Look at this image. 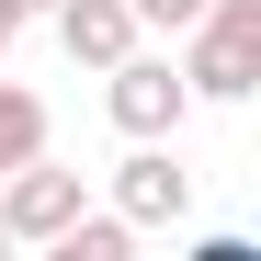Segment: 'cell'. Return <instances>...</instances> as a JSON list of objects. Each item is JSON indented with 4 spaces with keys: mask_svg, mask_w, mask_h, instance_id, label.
Returning <instances> with one entry per match:
<instances>
[{
    "mask_svg": "<svg viewBox=\"0 0 261 261\" xmlns=\"http://www.w3.org/2000/svg\"><path fill=\"white\" fill-rule=\"evenodd\" d=\"M170 46H182V91L193 102H250L261 91V0H204Z\"/></svg>",
    "mask_w": 261,
    "mask_h": 261,
    "instance_id": "obj_1",
    "label": "cell"
},
{
    "mask_svg": "<svg viewBox=\"0 0 261 261\" xmlns=\"http://www.w3.org/2000/svg\"><path fill=\"white\" fill-rule=\"evenodd\" d=\"M102 114L125 125V137H182V114H193V91H182V57L125 46V57L102 68Z\"/></svg>",
    "mask_w": 261,
    "mask_h": 261,
    "instance_id": "obj_2",
    "label": "cell"
},
{
    "mask_svg": "<svg viewBox=\"0 0 261 261\" xmlns=\"http://www.w3.org/2000/svg\"><path fill=\"white\" fill-rule=\"evenodd\" d=\"M114 216H125L137 239L193 216V170L170 159V137H125V159H114Z\"/></svg>",
    "mask_w": 261,
    "mask_h": 261,
    "instance_id": "obj_3",
    "label": "cell"
},
{
    "mask_svg": "<svg viewBox=\"0 0 261 261\" xmlns=\"http://www.w3.org/2000/svg\"><path fill=\"white\" fill-rule=\"evenodd\" d=\"M68 216H80V170H57L46 148L0 170V227H12V250H46Z\"/></svg>",
    "mask_w": 261,
    "mask_h": 261,
    "instance_id": "obj_4",
    "label": "cell"
},
{
    "mask_svg": "<svg viewBox=\"0 0 261 261\" xmlns=\"http://www.w3.org/2000/svg\"><path fill=\"white\" fill-rule=\"evenodd\" d=\"M57 46H68V68H114L125 46H137V12H125V0H57Z\"/></svg>",
    "mask_w": 261,
    "mask_h": 261,
    "instance_id": "obj_5",
    "label": "cell"
},
{
    "mask_svg": "<svg viewBox=\"0 0 261 261\" xmlns=\"http://www.w3.org/2000/svg\"><path fill=\"white\" fill-rule=\"evenodd\" d=\"M46 250H57V261H125V250H137V227H125V216H114V204H102V216H91V204H80V216H68V227H57Z\"/></svg>",
    "mask_w": 261,
    "mask_h": 261,
    "instance_id": "obj_6",
    "label": "cell"
},
{
    "mask_svg": "<svg viewBox=\"0 0 261 261\" xmlns=\"http://www.w3.org/2000/svg\"><path fill=\"white\" fill-rule=\"evenodd\" d=\"M46 137H57V125H46V102H34L23 80H0V170H12V159H34Z\"/></svg>",
    "mask_w": 261,
    "mask_h": 261,
    "instance_id": "obj_7",
    "label": "cell"
},
{
    "mask_svg": "<svg viewBox=\"0 0 261 261\" xmlns=\"http://www.w3.org/2000/svg\"><path fill=\"white\" fill-rule=\"evenodd\" d=\"M125 12H137V34H182V23L204 12V0H125Z\"/></svg>",
    "mask_w": 261,
    "mask_h": 261,
    "instance_id": "obj_8",
    "label": "cell"
},
{
    "mask_svg": "<svg viewBox=\"0 0 261 261\" xmlns=\"http://www.w3.org/2000/svg\"><path fill=\"white\" fill-rule=\"evenodd\" d=\"M12 12H23V23H46V12H57V0H12Z\"/></svg>",
    "mask_w": 261,
    "mask_h": 261,
    "instance_id": "obj_9",
    "label": "cell"
},
{
    "mask_svg": "<svg viewBox=\"0 0 261 261\" xmlns=\"http://www.w3.org/2000/svg\"><path fill=\"white\" fill-rule=\"evenodd\" d=\"M0 261H12V227H0Z\"/></svg>",
    "mask_w": 261,
    "mask_h": 261,
    "instance_id": "obj_10",
    "label": "cell"
}]
</instances>
